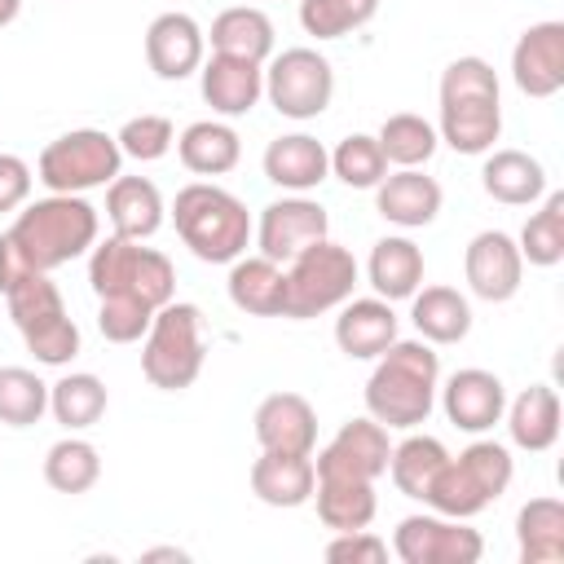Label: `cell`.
<instances>
[{
    "label": "cell",
    "mask_w": 564,
    "mask_h": 564,
    "mask_svg": "<svg viewBox=\"0 0 564 564\" xmlns=\"http://www.w3.org/2000/svg\"><path fill=\"white\" fill-rule=\"evenodd\" d=\"M88 286L97 295V330L106 344H137L150 317L176 300V269L163 251L132 238H106L88 251Z\"/></svg>",
    "instance_id": "6da1fadb"
},
{
    "label": "cell",
    "mask_w": 564,
    "mask_h": 564,
    "mask_svg": "<svg viewBox=\"0 0 564 564\" xmlns=\"http://www.w3.org/2000/svg\"><path fill=\"white\" fill-rule=\"evenodd\" d=\"M101 216L84 194H48L18 207V220L0 234V295L26 273H53L93 251Z\"/></svg>",
    "instance_id": "7a4b0ae2"
},
{
    "label": "cell",
    "mask_w": 564,
    "mask_h": 564,
    "mask_svg": "<svg viewBox=\"0 0 564 564\" xmlns=\"http://www.w3.org/2000/svg\"><path fill=\"white\" fill-rule=\"evenodd\" d=\"M441 388V357L427 339H392L366 379V414L383 427H419L427 423Z\"/></svg>",
    "instance_id": "3957f363"
},
{
    "label": "cell",
    "mask_w": 564,
    "mask_h": 564,
    "mask_svg": "<svg viewBox=\"0 0 564 564\" xmlns=\"http://www.w3.org/2000/svg\"><path fill=\"white\" fill-rule=\"evenodd\" d=\"M436 137L458 154H489L502 132V93L485 57H454L441 70Z\"/></svg>",
    "instance_id": "277c9868"
},
{
    "label": "cell",
    "mask_w": 564,
    "mask_h": 564,
    "mask_svg": "<svg viewBox=\"0 0 564 564\" xmlns=\"http://www.w3.org/2000/svg\"><path fill=\"white\" fill-rule=\"evenodd\" d=\"M172 225H176L181 242L203 264H234L247 251L251 229H256L247 203L238 194L212 185V181H194V185L176 189Z\"/></svg>",
    "instance_id": "5b68a950"
},
{
    "label": "cell",
    "mask_w": 564,
    "mask_h": 564,
    "mask_svg": "<svg viewBox=\"0 0 564 564\" xmlns=\"http://www.w3.org/2000/svg\"><path fill=\"white\" fill-rule=\"evenodd\" d=\"M516 476V463H511V449L502 441H471L458 458L449 454L441 463V471L432 476L423 502L441 516H454V520H471L480 516L489 502H498L507 494Z\"/></svg>",
    "instance_id": "8992f818"
},
{
    "label": "cell",
    "mask_w": 564,
    "mask_h": 564,
    "mask_svg": "<svg viewBox=\"0 0 564 564\" xmlns=\"http://www.w3.org/2000/svg\"><path fill=\"white\" fill-rule=\"evenodd\" d=\"M141 375L159 392H185L207 361V339H203V313L189 300H167L154 317L150 330L141 335Z\"/></svg>",
    "instance_id": "52a82bcc"
},
{
    "label": "cell",
    "mask_w": 564,
    "mask_h": 564,
    "mask_svg": "<svg viewBox=\"0 0 564 564\" xmlns=\"http://www.w3.org/2000/svg\"><path fill=\"white\" fill-rule=\"evenodd\" d=\"M9 300V317L26 344V352L44 366H66L79 352V326L66 313V300L57 291V282H48V273H26L22 282H13L4 291Z\"/></svg>",
    "instance_id": "ba28073f"
},
{
    "label": "cell",
    "mask_w": 564,
    "mask_h": 564,
    "mask_svg": "<svg viewBox=\"0 0 564 564\" xmlns=\"http://www.w3.org/2000/svg\"><path fill=\"white\" fill-rule=\"evenodd\" d=\"M123 167V150L110 132L101 128H70L62 137H53L40 150L35 163V181L48 194H84L97 185H110Z\"/></svg>",
    "instance_id": "9c48e42d"
},
{
    "label": "cell",
    "mask_w": 564,
    "mask_h": 564,
    "mask_svg": "<svg viewBox=\"0 0 564 564\" xmlns=\"http://www.w3.org/2000/svg\"><path fill=\"white\" fill-rule=\"evenodd\" d=\"M357 278H361V269L348 247H339L330 238L304 247L295 260H286V313L282 317L308 322V317L339 308L344 300H352Z\"/></svg>",
    "instance_id": "30bf717a"
},
{
    "label": "cell",
    "mask_w": 564,
    "mask_h": 564,
    "mask_svg": "<svg viewBox=\"0 0 564 564\" xmlns=\"http://www.w3.org/2000/svg\"><path fill=\"white\" fill-rule=\"evenodd\" d=\"M264 97L282 119H317L335 97V70L317 48H282L264 70Z\"/></svg>",
    "instance_id": "8fae6325"
},
{
    "label": "cell",
    "mask_w": 564,
    "mask_h": 564,
    "mask_svg": "<svg viewBox=\"0 0 564 564\" xmlns=\"http://www.w3.org/2000/svg\"><path fill=\"white\" fill-rule=\"evenodd\" d=\"M392 555L401 564H476L485 555V538L467 520H454L441 511H419L397 524Z\"/></svg>",
    "instance_id": "7c38bea8"
},
{
    "label": "cell",
    "mask_w": 564,
    "mask_h": 564,
    "mask_svg": "<svg viewBox=\"0 0 564 564\" xmlns=\"http://www.w3.org/2000/svg\"><path fill=\"white\" fill-rule=\"evenodd\" d=\"M251 234H256L260 256L286 264V260H295L304 247L330 238V216H326V207H322L317 198H308V194H286V198H273V203L260 212V225H256Z\"/></svg>",
    "instance_id": "4fadbf2b"
},
{
    "label": "cell",
    "mask_w": 564,
    "mask_h": 564,
    "mask_svg": "<svg viewBox=\"0 0 564 564\" xmlns=\"http://www.w3.org/2000/svg\"><path fill=\"white\" fill-rule=\"evenodd\" d=\"M388 454H392V441H388V427L370 414L361 419H348L313 458V471L317 476H357V480H379L388 476Z\"/></svg>",
    "instance_id": "5bb4252c"
},
{
    "label": "cell",
    "mask_w": 564,
    "mask_h": 564,
    "mask_svg": "<svg viewBox=\"0 0 564 564\" xmlns=\"http://www.w3.org/2000/svg\"><path fill=\"white\" fill-rule=\"evenodd\" d=\"M463 278L476 300L507 304L524 282V256H520L516 238L502 229H480L463 251Z\"/></svg>",
    "instance_id": "9a60e30c"
},
{
    "label": "cell",
    "mask_w": 564,
    "mask_h": 564,
    "mask_svg": "<svg viewBox=\"0 0 564 564\" xmlns=\"http://www.w3.org/2000/svg\"><path fill=\"white\" fill-rule=\"evenodd\" d=\"M441 410L445 419L458 427V432H489L494 423H502V410H507V388L494 370H480V366H467V370H454L441 388Z\"/></svg>",
    "instance_id": "2e32d148"
},
{
    "label": "cell",
    "mask_w": 564,
    "mask_h": 564,
    "mask_svg": "<svg viewBox=\"0 0 564 564\" xmlns=\"http://www.w3.org/2000/svg\"><path fill=\"white\" fill-rule=\"evenodd\" d=\"M511 79L533 101H546L564 88V22H533L516 40Z\"/></svg>",
    "instance_id": "e0dca14e"
},
{
    "label": "cell",
    "mask_w": 564,
    "mask_h": 564,
    "mask_svg": "<svg viewBox=\"0 0 564 564\" xmlns=\"http://www.w3.org/2000/svg\"><path fill=\"white\" fill-rule=\"evenodd\" d=\"M198 93L212 106V115H220V119L251 115L256 101L264 97V66L260 62H247V57L212 53L198 66Z\"/></svg>",
    "instance_id": "ac0fdd59"
},
{
    "label": "cell",
    "mask_w": 564,
    "mask_h": 564,
    "mask_svg": "<svg viewBox=\"0 0 564 564\" xmlns=\"http://www.w3.org/2000/svg\"><path fill=\"white\" fill-rule=\"evenodd\" d=\"M203 26L181 9H167L145 26V62L159 79H189L203 66Z\"/></svg>",
    "instance_id": "d6986e66"
},
{
    "label": "cell",
    "mask_w": 564,
    "mask_h": 564,
    "mask_svg": "<svg viewBox=\"0 0 564 564\" xmlns=\"http://www.w3.org/2000/svg\"><path fill=\"white\" fill-rule=\"evenodd\" d=\"M256 441L273 454H313L317 449V410L300 392H269L256 405Z\"/></svg>",
    "instance_id": "ffe728a7"
},
{
    "label": "cell",
    "mask_w": 564,
    "mask_h": 564,
    "mask_svg": "<svg viewBox=\"0 0 564 564\" xmlns=\"http://www.w3.org/2000/svg\"><path fill=\"white\" fill-rule=\"evenodd\" d=\"M441 185L419 167H397L375 185V212L397 229H423L441 216Z\"/></svg>",
    "instance_id": "44dd1931"
},
{
    "label": "cell",
    "mask_w": 564,
    "mask_h": 564,
    "mask_svg": "<svg viewBox=\"0 0 564 564\" xmlns=\"http://www.w3.org/2000/svg\"><path fill=\"white\" fill-rule=\"evenodd\" d=\"M264 176L286 194H308L330 176V150L308 132H286L264 145Z\"/></svg>",
    "instance_id": "7402d4cb"
},
{
    "label": "cell",
    "mask_w": 564,
    "mask_h": 564,
    "mask_svg": "<svg viewBox=\"0 0 564 564\" xmlns=\"http://www.w3.org/2000/svg\"><path fill=\"white\" fill-rule=\"evenodd\" d=\"M163 194L150 176H115L106 185V220L115 229V238H132V242H145L159 234L163 225Z\"/></svg>",
    "instance_id": "603a6c76"
},
{
    "label": "cell",
    "mask_w": 564,
    "mask_h": 564,
    "mask_svg": "<svg viewBox=\"0 0 564 564\" xmlns=\"http://www.w3.org/2000/svg\"><path fill=\"white\" fill-rule=\"evenodd\" d=\"M397 339V313L388 300L366 295V300H344L335 317V344L352 361H375L388 344Z\"/></svg>",
    "instance_id": "cb8c5ba5"
},
{
    "label": "cell",
    "mask_w": 564,
    "mask_h": 564,
    "mask_svg": "<svg viewBox=\"0 0 564 564\" xmlns=\"http://www.w3.org/2000/svg\"><path fill=\"white\" fill-rule=\"evenodd\" d=\"M229 300L247 317H282L286 313V269L269 256H238L225 282Z\"/></svg>",
    "instance_id": "d4e9b609"
},
{
    "label": "cell",
    "mask_w": 564,
    "mask_h": 564,
    "mask_svg": "<svg viewBox=\"0 0 564 564\" xmlns=\"http://www.w3.org/2000/svg\"><path fill=\"white\" fill-rule=\"evenodd\" d=\"M366 282L375 286L379 300L397 304V300H410L419 286H423V251L414 238L405 234H388L370 247V260H366Z\"/></svg>",
    "instance_id": "484cf974"
},
{
    "label": "cell",
    "mask_w": 564,
    "mask_h": 564,
    "mask_svg": "<svg viewBox=\"0 0 564 564\" xmlns=\"http://www.w3.org/2000/svg\"><path fill=\"white\" fill-rule=\"evenodd\" d=\"M313 454H273L260 449V458L251 463V494L264 507H304L313 498Z\"/></svg>",
    "instance_id": "4316f807"
},
{
    "label": "cell",
    "mask_w": 564,
    "mask_h": 564,
    "mask_svg": "<svg viewBox=\"0 0 564 564\" xmlns=\"http://www.w3.org/2000/svg\"><path fill=\"white\" fill-rule=\"evenodd\" d=\"M480 185L502 207H533L546 194V167L524 150H489Z\"/></svg>",
    "instance_id": "83f0119b"
},
{
    "label": "cell",
    "mask_w": 564,
    "mask_h": 564,
    "mask_svg": "<svg viewBox=\"0 0 564 564\" xmlns=\"http://www.w3.org/2000/svg\"><path fill=\"white\" fill-rule=\"evenodd\" d=\"M502 419H507L511 445L529 454H546L560 441V397L551 383H529L516 401H507Z\"/></svg>",
    "instance_id": "f1b7e54d"
},
{
    "label": "cell",
    "mask_w": 564,
    "mask_h": 564,
    "mask_svg": "<svg viewBox=\"0 0 564 564\" xmlns=\"http://www.w3.org/2000/svg\"><path fill=\"white\" fill-rule=\"evenodd\" d=\"M410 322H414L419 339H427L432 348L436 344L445 348V344L467 339V330H471V304L454 286H419L410 295Z\"/></svg>",
    "instance_id": "f546056e"
},
{
    "label": "cell",
    "mask_w": 564,
    "mask_h": 564,
    "mask_svg": "<svg viewBox=\"0 0 564 564\" xmlns=\"http://www.w3.org/2000/svg\"><path fill=\"white\" fill-rule=\"evenodd\" d=\"M313 502H317V520L335 533L370 529V520L379 511L375 480H357V476H317L313 480Z\"/></svg>",
    "instance_id": "4dcf8cb0"
},
{
    "label": "cell",
    "mask_w": 564,
    "mask_h": 564,
    "mask_svg": "<svg viewBox=\"0 0 564 564\" xmlns=\"http://www.w3.org/2000/svg\"><path fill=\"white\" fill-rule=\"evenodd\" d=\"M176 159L194 176H225L242 159V137L225 119H198L176 137Z\"/></svg>",
    "instance_id": "1f68e13d"
},
{
    "label": "cell",
    "mask_w": 564,
    "mask_h": 564,
    "mask_svg": "<svg viewBox=\"0 0 564 564\" xmlns=\"http://www.w3.org/2000/svg\"><path fill=\"white\" fill-rule=\"evenodd\" d=\"M212 40V53H229V57H247V62H269L273 53V22L264 9L256 4H234L225 13H216L212 31H203Z\"/></svg>",
    "instance_id": "d6a6232c"
},
{
    "label": "cell",
    "mask_w": 564,
    "mask_h": 564,
    "mask_svg": "<svg viewBox=\"0 0 564 564\" xmlns=\"http://www.w3.org/2000/svg\"><path fill=\"white\" fill-rule=\"evenodd\" d=\"M516 546L524 564H560L564 560V502L551 494L529 498L516 516Z\"/></svg>",
    "instance_id": "836d02e7"
},
{
    "label": "cell",
    "mask_w": 564,
    "mask_h": 564,
    "mask_svg": "<svg viewBox=\"0 0 564 564\" xmlns=\"http://www.w3.org/2000/svg\"><path fill=\"white\" fill-rule=\"evenodd\" d=\"M106 405H110V392H106V383H101L97 375H88V370H70V375H62L57 383H48V414H53L66 432L93 427V423L106 414Z\"/></svg>",
    "instance_id": "e575fe53"
},
{
    "label": "cell",
    "mask_w": 564,
    "mask_h": 564,
    "mask_svg": "<svg viewBox=\"0 0 564 564\" xmlns=\"http://www.w3.org/2000/svg\"><path fill=\"white\" fill-rule=\"evenodd\" d=\"M445 458H449V449H445L436 436L410 432L405 441L392 445V454H388V476H392V485H397L405 498H419V502H423V494H427V485H432V476L441 471Z\"/></svg>",
    "instance_id": "d590c367"
},
{
    "label": "cell",
    "mask_w": 564,
    "mask_h": 564,
    "mask_svg": "<svg viewBox=\"0 0 564 564\" xmlns=\"http://www.w3.org/2000/svg\"><path fill=\"white\" fill-rule=\"evenodd\" d=\"M44 480H48V489H57V494H88L97 480H101V454H97V445L93 441H84V436H62V441H53L48 445V454H44Z\"/></svg>",
    "instance_id": "8d00e7d4"
},
{
    "label": "cell",
    "mask_w": 564,
    "mask_h": 564,
    "mask_svg": "<svg viewBox=\"0 0 564 564\" xmlns=\"http://www.w3.org/2000/svg\"><path fill=\"white\" fill-rule=\"evenodd\" d=\"M375 141H379V150H383V159H388L392 167H423V163L436 154V145H441L436 128H432L423 115H410V110L388 115V119L379 123Z\"/></svg>",
    "instance_id": "74e56055"
},
{
    "label": "cell",
    "mask_w": 564,
    "mask_h": 564,
    "mask_svg": "<svg viewBox=\"0 0 564 564\" xmlns=\"http://www.w3.org/2000/svg\"><path fill=\"white\" fill-rule=\"evenodd\" d=\"M516 247L533 269H555L564 260V194L560 189L542 194V207L524 220Z\"/></svg>",
    "instance_id": "f35d334b"
},
{
    "label": "cell",
    "mask_w": 564,
    "mask_h": 564,
    "mask_svg": "<svg viewBox=\"0 0 564 564\" xmlns=\"http://www.w3.org/2000/svg\"><path fill=\"white\" fill-rule=\"evenodd\" d=\"M48 414V383L26 366H0V423L31 427Z\"/></svg>",
    "instance_id": "ab89813d"
},
{
    "label": "cell",
    "mask_w": 564,
    "mask_h": 564,
    "mask_svg": "<svg viewBox=\"0 0 564 564\" xmlns=\"http://www.w3.org/2000/svg\"><path fill=\"white\" fill-rule=\"evenodd\" d=\"M379 13V0H300V26L313 40H344Z\"/></svg>",
    "instance_id": "60d3db41"
},
{
    "label": "cell",
    "mask_w": 564,
    "mask_h": 564,
    "mask_svg": "<svg viewBox=\"0 0 564 564\" xmlns=\"http://www.w3.org/2000/svg\"><path fill=\"white\" fill-rule=\"evenodd\" d=\"M330 172L348 185V189H375L388 176V159L379 150V141L370 132H348L335 150H330Z\"/></svg>",
    "instance_id": "b9f144b4"
},
{
    "label": "cell",
    "mask_w": 564,
    "mask_h": 564,
    "mask_svg": "<svg viewBox=\"0 0 564 564\" xmlns=\"http://www.w3.org/2000/svg\"><path fill=\"white\" fill-rule=\"evenodd\" d=\"M115 141H119L123 159L154 163V159H163V154L176 145V128H172L167 115H137V119H128V123L115 132Z\"/></svg>",
    "instance_id": "7bdbcfd3"
},
{
    "label": "cell",
    "mask_w": 564,
    "mask_h": 564,
    "mask_svg": "<svg viewBox=\"0 0 564 564\" xmlns=\"http://www.w3.org/2000/svg\"><path fill=\"white\" fill-rule=\"evenodd\" d=\"M388 551L392 546L370 529H348V533H335L326 542V560L330 564H383Z\"/></svg>",
    "instance_id": "ee69618b"
},
{
    "label": "cell",
    "mask_w": 564,
    "mask_h": 564,
    "mask_svg": "<svg viewBox=\"0 0 564 564\" xmlns=\"http://www.w3.org/2000/svg\"><path fill=\"white\" fill-rule=\"evenodd\" d=\"M31 203V167L18 154H0V212H18Z\"/></svg>",
    "instance_id": "f6af8a7d"
},
{
    "label": "cell",
    "mask_w": 564,
    "mask_h": 564,
    "mask_svg": "<svg viewBox=\"0 0 564 564\" xmlns=\"http://www.w3.org/2000/svg\"><path fill=\"white\" fill-rule=\"evenodd\" d=\"M141 560H145V564H154V560H176V564H185L189 551H181V546H154V551H141Z\"/></svg>",
    "instance_id": "bcb514c9"
},
{
    "label": "cell",
    "mask_w": 564,
    "mask_h": 564,
    "mask_svg": "<svg viewBox=\"0 0 564 564\" xmlns=\"http://www.w3.org/2000/svg\"><path fill=\"white\" fill-rule=\"evenodd\" d=\"M18 9H22V0H0V26H9L18 18Z\"/></svg>",
    "instance_id": "7dc6e473"
}]
</instances>
